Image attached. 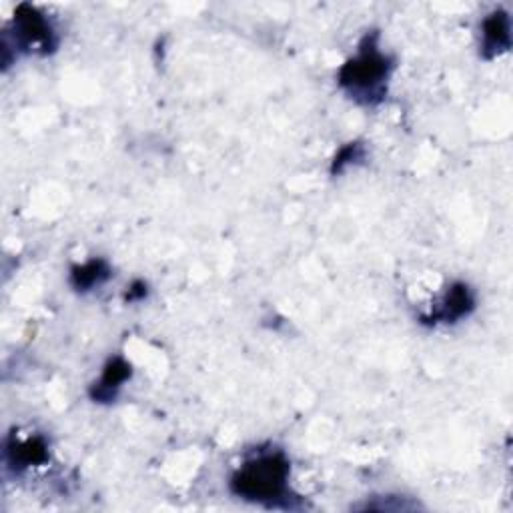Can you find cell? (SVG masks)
Segmentation results:
<instances>
[{"instance_id":"cell-6","label":"cell","mask_w":513,"mask_h":513,"mask_svg":"<svg viewBox=\"0 0 513 513\" xmlns=\"http://www.w3.org/2000/svg\"><path fill=\"white\" fill-rule=\"evenodd\" d=\"M131 375H133L131 363L127 359H123V357H113L105 365L101 379L91 387L93 401H97V403H113L119 397L123 385L131 379Z\"/></svg>"},{"instance_id":"cell-8","label":"cell","mask_w":513,"mask_h":513,"mask_svg":"<svg viewBox=\"0 0 513 513\" xmlns=\"http://www.w3.org/2000/svg\"><path fill=\"white\" fill-rule=\"evenodd\" d=\"M111 267L105 259H91L71 269V285L79 293H89L111 279Z\"/></svg>"},{"instance_id":"cell-2","label":"cell","mask_w":513,"mask_h":513,"mask_svg":"<svg viewBox=\"0 0 513 513\" xmlns=\"http://www.w3.org/2000/svg\"><path fill=\"white\" fill-rule=\"evenodd\" d=\"M393 69V59L381 51L379 35L373 33L361 41L357 53L339 69L337 85L357 105L375 107L387 95Z\"/></svg>"},{"instance_id":"cell-4","label":"cell","mask_w":513,"mask_h":513,"mask_svg":"<svg viewBox=\"0 0 513 513\" xmlns=\"http://www.w3.org/2000/svg\"><path fill=\"white\" fill-rule=\"evenodd\" d=\"M475 309V293L465 283H455L447 289L445 297L433 309L427 317H423V323L427 325H453L461 319L469 317Z\"/></svg>"},{"instance_id":"cell-9","label":"cell","mask_w":513,"mask_h":513,"mask_svg":"<svg viewBox=\"0 0 513 513\" xmlns=\"http://www.w3.org/2000/svg\"><path fill=\"white\" fill-rule=\"evenodd\" d=\"M365 159V149L361 143H349L345 145L333 159L331 165V175H341L345 173L349 167H355L359 161Z\"/></svg>"},{"instance_id":"cell-7","label":"cell","mask_w":513,"mask_h":513,"mask_svg":"<svg viewBox=\"0 0 513 513\" xmlns=\"http://www.w3.org/2000/svg\"><path fill=\"white\" fill-rule=\"evenodd\" d=\"M49 459V447L45 439L33 437L27 441H13L7 445V463L15 471H25L33 465H41Z\"/></svg>"},{"instance_id":"cell-1","label":"cell","mask_w":513,"mask_h":513,"mask_svg":"<svg viewBox=\"0 0 513 513\" xmlns=\"http://www.w3.org/2000/svg\"><path fill=\"white\" fill-rule=\"evenodd\" d=\"M291 463L281 449H261L231 475V491L267 507H289Z\"/></svg>"},{"instance_id":"cell-5","label":"cell","mask_w":513,"mask_h":513,"mask_svg":"<svg viewBox=\"0 0 513 513\" xmlns=\"http://www.w3.org/2000/svg\"><path fill=\"white\" fill-rule=\"evenodd\" d=\"M481 43L479 53L483 59L491 61L501 57L511 47V19L505 11L497 9L481 21Z\"/></svg>"},{"instance_id":"cell-3","label":"cell","mask_w":513,"mask_h":513,"mask_svg":"<svg viewBox=\"0 0 513 513\" xmlns=\"http://www.w3.org/2000/svg\"><path fill=\"white\" fill-rule=\"evenodd\" d=\"M13 47L15 51L47 57L57 51L59 37L51 21L31 5H21L13 19Z\"/></svg>"},{"instance_id":"cell-10","label":"cell","mask_w":513,"mask_h":513,"mask_svg":"<svg viewBox=\"0 0 513 513\" xmlns=\"http://www.w3.org/2000/svg\"><path fill=\"white\" fill-rule=\"evenodd\" d=\"M147 297V285L143 281L133 283V287L127 293V301H143Z\"/></svg>"}]
</instances>
